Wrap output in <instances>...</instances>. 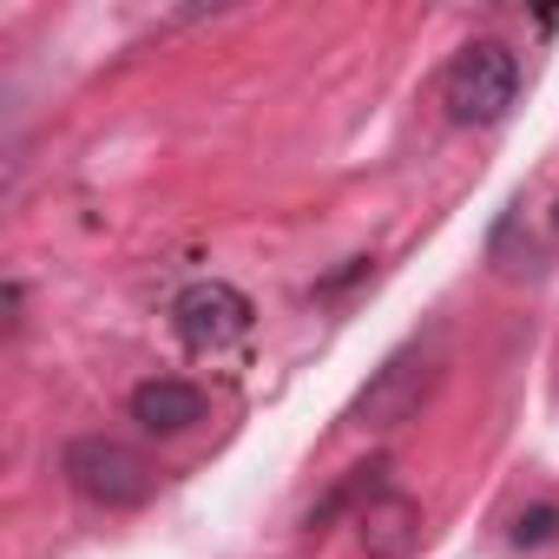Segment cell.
<instances>
[{
	"label": "cell",
	"instance_id": "4",
	"mask_svg": "<svg viewBox=\"0 0 559 559\" xmlns=\"http://www.w3.org/2000/svg\"><path fill=\"white\" fill-rule=\"evenodd\" d=\"M171 330H178L185 349L217 356V349H230V343L250 336V297H243L237 284H217V276H204V284L178 290V304H171Z\"/></svg>",
	"mask_w": 559,
	"mask_h": 559
},
{
	"label": "cell",
	"instance_id": "6",
	"mask_svg": "<svg viewBox=\"0 0 559 559\" xmlns=\"http://www.w3.org/2000/svg\"><path fill=\"white\" fill-rule=\"evenodd\" d=\"M132 421L152 428V435H185L191 421H204V389L198 382H178V376L139 382L132 389Z\"/></svg>",
	"mask_w": 559,
	"mask_h": 559
},
{
	"label": "cell",
	"instance_id": "1",
	"mask_svg": "<svg viewBox=\"0 0 559 559\" xmlns=\"http://www.w3.org/2000/svg\"><path fill=\"white\" fill-rule=\"evenodd\" d=\"M520 99V60L500 40H467L441 73V106L454 126H500Z\"/></svg>",
	"mask_w": 559,
	"mask_h": 559
},
{
	"label": "cell",
	"instance_id": "2",
	"mask_svg": "<svg viewBox=\"0 0 559 559\" xmlns=\"http://www.w3.org/2000/svg\"><path fill=\"white\" fill-rule=\"evenodd\" d=\"M435 382H441V336L395 349V356L376 369V382L356 395L349 428H362V435H389V428L415 421V415H421V402L435 395Z\"/></svg>",
	"mask_w": 559,
	"mask_h": 559
},
{
	"label": "cell",
	"instance_id": "7",
	"mask_svg": "<svg viewBox=\"0 0 559 559\" xmlns=\"http://www.w3.org/2000/svg\"><path fill=\"white\" fill-rule=\"evenodd\" d=\"M552 533H559V513H552V507H533V513L513 520V539H520V546H546Z\"/></svg>",
	"mask_w": 559,
	"mask_h": 559
},
{
	"label": "cell",
	"instance_id": "8",
	"mask_svg": "<svg viewBox=\"0 0 559 559\" xmlns=\"http://www.w3.org/2000/svg\"><path fill=\"white\" fill-rule=\"evenodd\" d=\"M552 224H559V204H552Z\"/></svg>",
	"mask_w": 559,
	"mask_h": 559
},
{
	"label": "cell",
	"instance_id": "5",
	"mask_svg": "<svg viewBox=\"0 0 559 559\" xmlns=\"http://www.w3.org/2000/svg\"><path fill=\"white\" fill-rule=\"evenodd\" d=\"M356 539H362L369 559H408V552L421 546V500L382 487L376 500L356 507Z\"/></svg>",
	"mask_w": 559,
	"mask_h": 559
},
{
	"label": "cell",
	"instance_id": "3",
	"mask_svg": "<svg viewBox=\"0 0 559 559\" xmlns=\"http://www.w3.org/2000/svg\"><path fill=\"white\" fill-rule=\"evenodd\" d=\"M60 474H67V487H73L86 507H106V513H126V507H139V500L152 493V461H145L139 448L112 441V435H80V441H67Z\"/></svg>",
	"mask_w": 559,
	"mask_h": 559
}]
</instances>
